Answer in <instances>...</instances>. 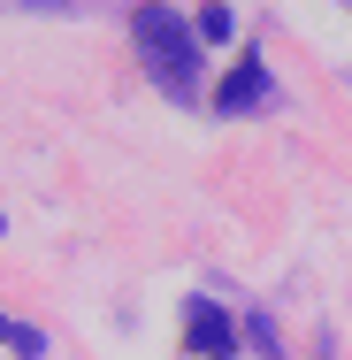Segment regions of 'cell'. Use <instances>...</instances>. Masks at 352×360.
I'll list each match as a JSON object with an SVG mask.
<instances>
[{
  "instance_id": "6da1fadb",
  "label": "cell",
  "mask_w": 352,
  "mask_h": 360,
  "mask_svg": "<svg viewBox=\"0 0 352 360\" xmlns=\"http://www.w3.org/2000/svg\"><path fill=\"white\" fill-rule=\"evenodd\" d=\"M131 31H138V54L153 62V77H161L176 100H192V92H200V31H192L176 8H138Z\"/></svg>"
},
{
  "instance_id": "7a4b0ae2",
  "label": "cell",
  "mask_w": 352,
  "mask_h": 360,
  "mask_svg": "<svg viewBox=\"0 0 352 360\" xmlns=\"http://www.w3.org/2000/svg\"><path fill=\"white\" fill-rule=\"evenodd\" d=\"M184 338H192V353H207V360L237 353V322H230L214 299H192V307H184Z\"/></svg>"
},
{
  "instance_id": "3957f363",
  "label": "cell",
  "mask_w": 352,
  "mask_h": 360,
  "mask_svg": "<svg viewBox=\"0 0 352 360\" xmlns=\"http://www.w3.org/2000/svg\"><path fill=\"white\" fill-rule=\"evenodd\" d=\"M261 92H268V62H261V54H237V70L222 77V92H214V108L237 115V108H253Z\"/></svg>"
},
{
  "instance_id": "277c9868",
  "label": "cell",
  "mask_w": 352,
  "mask_h": 360,
  "mask_svg": "<svg viewBox=\"0 0 352 360\" xmlns=\"http://www.w3.org/2000/svg\"><path fill=\"white\" fill-rule=\"evenodd\" d=\"M192 31H200V39H230V31H237V15H230V8H200V15H192Z\"/></svg>"
},
{
  "instance_id": "5b68a950",
  "label": "cell",
  "mask_w": 352,
  "mask_h": 360,
  "mask_svg": "<svg viewBox=\"0 0 352 360\" xmlns=\"http://www.w3.org/2000/svg\"><path fill=\"white\" fill-rule=\"evenodd\" d=\"M0 345H15V353H39V330H23V322H8V314H0Z\"/></svg>"
}]
</instances>
